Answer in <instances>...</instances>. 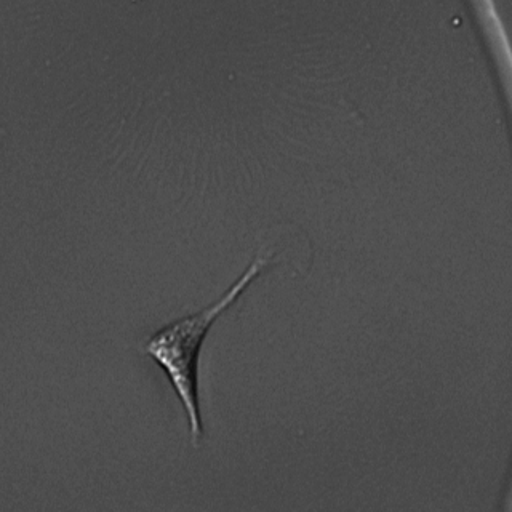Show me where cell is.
I'll list each match as a JSON object with an SVG mask.
<instances>
[{
	"label": "cell",
	"mask_w": 512,
	"mask_h": 512,
	"mask_svg": "<svg viewBox=\"0 0 512 512\" xmlns=\"http://www.w3.org/2000/svg\"><path fill=\"white\" fill-rule=\"evenodd\" d=\"M274 258V253H256L239 279L215 303L196 314L173 320L172 324L157 330L144 343L143 351L164 370L183 405L194 447H199L204 437L199 404V364L205 338L216 320L236 304L245 290L274 263Z\"/></svg>",
	"instance_id": "6da1fadb"
}]
</instances>
